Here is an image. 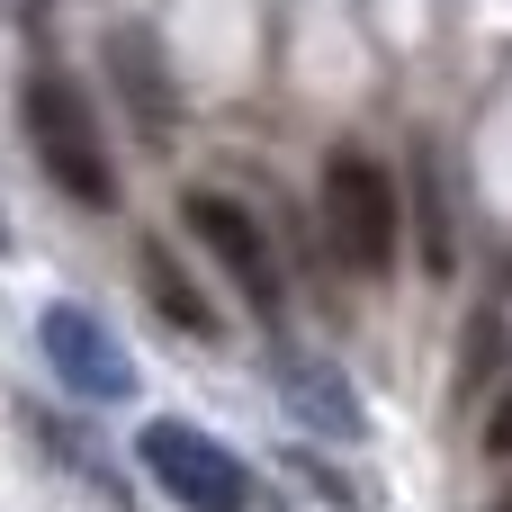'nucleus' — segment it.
Segmentation results:
<instances>
[{
    "instance_id": "obj_1",
    "label": "nucleus",
    "mask_w": 512,
    "mask_h": 512,
    "mask_svg": "<svg viewBox=\"0 0 512 512\" xmlns=\"http://www.w3.org/2000/svg\"><path fill=\"white\" fill-rule=\"evenodd\" d=\"M18 126H27V153L36 171L81 207V216H117V162H108V135H99V108L81 99L72 72L36 63L18 81Z\"/></svg>"
},
{
    "instance_id": "obj_2",
    "label": "nucleus",
    "mask_w": 512,
    "mask_h": 512,
    "mask_svg": "<svg viewBox=\"0 0 512 512\" xmlns=\"http://www.w3.org/2000/svg\"><path fill=\"white\" fill-rule=\"evenodd\" d=\"M396 243H405V207H396V171L360 144L324 153V252L351 279H396Z\"/></svg>"
},
{
    "instance_id": "obj_3",
    "label": "nucleus",
    "mask_w": 512,
    "mask_h": 512,
    "mask_svg": "<svg viewBox=\"0 0 512 512\" xmlns=\"http://www.w3.org/2000/svg\"><path fill=\"white\" fill-rule=\"evenodd\" d=\"M135 459H144V477H153L180 512H261L252 468H243L216 432H198V423H144Z\"/></svg>"
},
{
    "instance_id": "obj_4",
    "label": "nucleus",
    "mask_w": 512,
    "mask_h": 512,
    "mask_svg": "<svg viewBox=\"0 0 512 512\" xmlns=\"http://www.w3.org/2000/svg\"><path fill=\"white\" fill-rule=\"evenodd\" d=\"M180 225L207 243V261L243 288V306L261 315V324H279V306H288V279H279V261H270V234H261V216L243 207V198H225V189H180Z\"/></svg>"
},
{
    "instance_id": "obj_5",
    "label": "nucleus",
    "mask_w": 512,
    "mask_h": 512,
    "mask_svg": "<svg viewBox=\"0 0 512 512\" xmlns=\"http://www.w3.org/2000/svg\"><path fill=\"white\" fill-rule=\"evenodd\" d=\"M36 351H45V369H54L72 396H90V405H126V396H135L126 342H117L81 297H45V306H36Z\"/></svg>"
},
{
    "instance_id": "obj_6",
    "label": "nucleus",
    "mask_w": 512,
    "mask_h": 512,
    "mask_svg": "<svg viewBox=\"0 0 512 512\" xmlns=\"http://www.w3.org/2000/svg\"><path fill=\"white\" fill-rule=\"evenodd\" d=\"M270 378H279V396H288V414L306 432H324V441H360L369 432V414H360V396H351V378L333 360H315L297 342H270Z\"/></svg>"
},
{
    "instance_id": "obj_7",
    "label": "nucleus",
    "mask_w": 512,
    "mask_h": 512,
    "mask_svg": "<svg viewBox=\"0 0 512 512\" xmlns=\"http://www.w3.org/2000/svg\"><path fill=\"white\" fill-rule=\"evenodd\" d=\"M135 279H144V297H153V315H162L171 333H189V342H216V333H225L216 297L180 270V252H171L162 234H144V243H135Z\"/></svg>"
},
{
    "instance_id": "obj_8",
    "label": "nucleus",
    "mask_w": 512,
    "mask_h": 512,
    "mask_svg": "<svg viewBox=\"0 0 512 512\" xmlns=\"http://www.w3.org/2000/svg\"><path fill=\"white\" fill-rule=\"evenodd\" d=\"M99 63H108V81H117V99L135 108V126H144V135L162 144V135H171V72H162V45H153L144 27H117Z\"/></svg>"
},
{
    "instance_id": "obj_9",
    "label": "nucleus",
    "mask_w": 512,
    "mask_h": 512,
    "mask_svg": "<svg viewBox=\"0 0 512 512\" xmlns=\"http://www.w3.org/2000/svg\"><path fill=\"white\" fill-rule=\"evenodd\" d=\"M414 243H423V270L450 279L459 270V243H450V207H441V162L432 144H414Z\"/></svg>"
},
{
    "instance_id": "obj_10",
    "label": "nucleus",
    "mask_w": 512,
    "mask_h": 512,
    "mask_svg": "<svg viewBox=\"0 0 512 512\" xmlns=\"http://www.w3.org/2000/svg\"><path fill=\"white\" fill-rule=\"evenodd\" d=\"M504 342H512L504 315H477V324H468V351H459V387H468V396H477V387L504 369Z\"/></svg>"
},
{
    "instance_id": "obj_11",
    "label": "nucleus",
    "mask_w": 512,
    "mask_h": 512,
    "mask_svg": "<svg viewBox=\"0 0 512 512\" xmlns=\"http://www.w3.org/2000/svg\"><path fill=\"white\" fill-rule=\"evenodd\" d=\"M486 459H512V387L486 405Z\"/></svg>"
},
{
    "instance_id": "obj_12",
    "label": "nucleus",
    "mask_w": 512,
    "mask_h": 512,
    "mask_svg": "<svg viewBox=\"0 0 512 512\" xmlns=\"http://www.w3.org/2000/svg\"><path fill=\"white\" fill-rule=\"evenodd\" d=\"M297 468H306V477H315V495H324V504H360V495H351V477H333V468H324V459H306V450H297Z\"/></svg>"
},
{
    "instance_id": "obj_13",
    "label": "nucleus",
    "mask_w": 512,
    "mask_h": 512,
    "mask_svg": "<svg viewBox=\"0 0 512 512\" xmlns=\"http://www.w3.org/2000/svg\"><path fill=\"white\" fill-rule=\"evenodd\" d=\"M486 512H512V486H504V495H495V504H486Z\"/></svg>"
},
{
    "instance_id": "obj_14",
    "label": "nucleus",
    "mask_w": 512,
    "mask_h": 512,
    "mask_svg": "<svg viewBox=\"0 0 512 512\" xmlns=\"http://www.w3.org/2000/svg\"><path fill=\"white\" fill-rule=\"evenodd\" d=\"M0 252H9V207H0Z\"/></svg>"
},
{
    "instance_id": "obj_15",
    "label": "nucleus",
    "mask_w": 512,
    "mask_h": 512,
    "mask_svg": "<svg viewBox=\"0 0 512 512\" xmlns=\"http://www.w3.org/2000/svg\"><path fill=\"white\" fill-rule=\"evenodd\" d=\"M27 9H54V0H27Z\"/></svg>"
}]
</instances>
